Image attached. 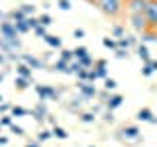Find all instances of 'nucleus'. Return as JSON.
<instances>
[{"label": "nucleus", "instance_id": "42", "mask_svg": "<svg viewBox=\"0 0 157 147\" xmlns=\"http://www.w3.org/2000/svg\"><path fill=\"white\" fill-rule=\"evenodd\" d=\"M96 67H98V69H106V61H102V59H100V61L96 63Z\"/></svg>", "mask_w": 157, "mask_h": 147}, {"label": "nucleus", "instance_id": "45", "mask_svg": "<svg viewBox=\"0 0 157 147\" xmlns=\"http://www.w3.org/2000/svg\"><path fill=\"white\" fill-rule=\"evenodd\" d=\"M8 143V139H6V137H0V145H6Z\"/></svg>", "mask_w": 157, "mask_h": 147}, {"label": "nucleus", "instance_id": "47", "mask_svg": "<svg viewBox=\"0 0 157 147\" xmlns=\"http://www.w3.org/2000/svg\"><path fill=\"white\" fill-rule=\"evenodd\" d=\"M0 18H4V14H2V12H0Z\"/></svg>", "mask_w": 157, "mask_h": 147}, {"label": "nucleus", "instance_id": "12", "mask_svg": "<svg viewBox=\"0 0 157 147\" xmlns=\"http://www.w3.org/2000/svg\"><path fill=\"white\" fill-rule=\"evenodd\" d=\"M122 100H124V98H122L120 94L110 96V100H108V108H110V110H114V108H118V106L122 104Z\"/></svg>", "mask_w": 157, "mask_h": 147}, {"label": "nucleus", "instance_id": "37", "mask_svg": "<svg viewBox=\"0 0 157 147\" xmlns=\"http://www.w3.org/2000/svg\"><path fill=\"white\" fill-rule=\"evenodd\" d=\"M49 137H51V131H41V134H39V139H49Z\"/></svg>", "mask_w": 157, "mask_h": 147}, {"label": "nucleus", "instance_id": "13", "mask_svg": "<svg viewBox=\"0 0 157 147\" xmlns=\"http://www.w3.org/2000/svg\"><path fill=\"white\" fill-rule=\"evenodd\" d=\"M137 55H140V59H144V63H149V61H151L149 51H147L145 45H140V47H137Z\"/></svg>", "mask_w": 157, "mask_h": 147}, {"label": "nucleus", "instance_id": "21", "mask_svg": "<svg viewBox=\"0 0 157 147\" xmlns=\"http://www.w3.org/2000/svg\"><path fill=\"white\" fill-rule=\"evenodd\" d=\"M16 86L20 88V90L28 88V86H29V85H28V78H24V77H18V78H16Z\"/></svg>", "mask_w": 157, "mask_h": 147}, {"label": "nucleus", "instance_id": "26", "mask_svg": "<svg viewBox=\"0 0 157 147\" xmlns=\"http://www.w3.org/2000/svg\"><path fill=\"white\" fill-rule=\"evenodd\" d=\"M51 22H53V20H51V16H49V14H45V16H41V18H39V26H43V28L49 26Z\"/></svg>", "mask_w": 157, "mask_h": 147}, {"label": "nucleus", "instance_id": "1", "mask_svg": "<svg viewBox=\"0 0 157 147\" xmlns=\"http://www.w3.org/2000/svg\"><path fill=\"white\" fill-rule=\"evenodd\" d=\"M96 6L100 12H104L106 16H118V14L124 10V2L122 0H94Z\"/></svg>", "mask_w": 157, "mask_h": 147}, {"label": "nucleus", "instance_id": "9", "mask_svg": "<svg viewBox=\"0 0 157 147\" xmlns=\"http://www.w3.org/2000/svg\"><path fill=\"white\" fill-rule=\"evenodd\" d=\"M137 120L140 122H151V124H153V114H151V110L149 108H141L140 112H137Z\"/></svg>", "mask_w": 157, "mask_h": 147}, {"label": "nucleus", "instance_id": "18", "mask_svg": "<svg viewBox=\"0 0 157 147\" xmlns=\"http://www.w3.org/2000/svg\"><path fill=\"white\" fill-rule=\"evenodd\" d=\"M73 55H75L77 59H82V57L88 55V49H86V47H77L75 51H73Z\"/></svg>", "mask_w": 157, "mask_h": 147}, {"label": "nucleus", "instance_id": "43", "mask_svg": "<svg viewBox=\"0 0 157 147\" xmlns=\"http://www.w3.org/2000/svg\"><path fill=\"white\" fill-rule=\"evenodd\" d=\"M10 110V104H0V112H6Z\"/></svg>", "mask_w": 157, "mask_h": 147}, {"label": "nucleus", "instance_id": "33", "mask_svg": "<svg viewBox=\"0 0 157 147\" xmlns=\"http://www.w3.org/2000/svg\"><path fill=\"white\" fill-rule=\"evenodd\" d=\"M112 33H114L116 37H124V29H122L120 26H116L114 29H112Z\"/></svg>", "mask_w": 157, "mask_h": 147}, {"label": "nucleus", "instance_id": "29", "mask_svg": "<svg viewBox=\"0 0 157 147\" xmlns=\"http://www.w3.org/2000/svg\"><path fill=\"white\" fill-rule=\"evenodd\" d=\"M53 135H57V137H61V139H65V137H67V131L63 130V127H55V130H53Z\"/></svg>", "mask_w": 157, "mask_h": 147}, {"label": "nucleus", "instance_id": "35", "mask_svg": "<svg viewBox=\"0 0 157 147\" xmlns=\"http://www.w3.org/2000/svg\"><path fill=\"white\" fill-rule=\"evenodd\" d=\"M0 126H12V118H10V116H4L2 120H0Z\"/></svg>", "mask_w": 157, "mask_h": 147}, {"label": "nucleus", "instance_id": "34", "mask_svg": "<svg viewBox=\"0 0 157 147\" xmlns=\"http://www.w3.org/2000/svg\"><path fill=\"white\" fill-rule=\"evenodd\" d=\"M81 120H82V122H86V124H88V122H94V114H82V116H81Z\"/></svg>", "mask_w": 157, "mask_h": 147}, {"label": "nucleus", "instance_id": "46", "mask_svg": "<svg viewBox=\"0 0 157 147\" xmlns=\"http://www.w3.org/2000/svg\"><path fill=\"white\" fill-rule=\"evenodd\" d=\"M26 147H37V143H28Z\"/></svg>", "mask_w": 157, "mask_h": 147}, {"label": "nucleus", "instance_id": "28", "mask_svg": "<svg viewBox=\"0 0 157 147\" xmlns=\"http://www.w3.org/2000/svg\"><path fill=\"white\" fill-rule=\"evenodd\" d=\"M78 63H81V65H82V69H88V67H90L92 65V59L90 57H82V59H78Z\"/></svg>", "mask_w": 157, "mask_h": 147}, {"label": "nucleus", "instance_id": "48", "mask_svg": "<svg viewBox=\"0 0 157 147\" xmlns=\"http://www.w3.org/2000/svg\"><path fill=\"white\" fill-rule=\"evenodd\" d=\"M0 102H2V94H0Z\"/></svg>", "mask_w": 157, "mask_h": 147}, {"label": "nucleus", "instance_id": "6", "mask_svg": "<svg viewBox=\"0 0 157 147\" xmlns=\"http://www.w3.org/2000/svg\"><path fill=\"white\" fill-rule=\"evenodd\" d=\"M36 90H37V94H39L41 100H47V98H49V100H57V90L51 88V86H43L41 85V86H37Z\"/></svg>", "mask_w": 157, "mask_h": 147}, {"label": "nucleus", "instance_id": "4", "mask_svg": "<svg viewBox=\"0 0 157 147\" xmlns=\"http://www.w3.org/2000/svg\"><path fill=\"white\" fill-rule=\"evenodd\" d=\"M145 6H147V0H126V8L130 12V16L132 14H144Z\"/></svg>", "mask_w": 157, "mask_h": 147}, {"label": "nucleus", "instance_id": "24", "mask_svg": "<svg viewBox=\"0 0 157 147\" xmlns=\"http://www.w3.org/2000/svg\"><path fill=\"white\" fill-rule=\"evenodd\" d=\"M102 43H104V47H110V49H116L118 47V43L114 41V39H110V37H104V39H102Z\"/></svg>", "mask_w": 157, "mask_h": 147}, {"label": "nucleus", "instance_id": "30", "mask_svg": "<svg viewBox=\"0 0 157 147\" xmlns=\"http://www.w3.org/2000/svg\"><path fill=\"white\" fill-rule=\"evenodd\" d=\"M77 77L81 78L82 82H86V81H88V69H82V71H78V73H77Z\"/></svg>", "mask_w": 157, "mask_h": 147}, {"label": "nucleus", "instance_id": "20", "mask_svg": "<svg viewBox=\"0 0 157 147\" xmlns=\"http://www.w3.org/2000/svg\"><path fill=\"white\" fill-rule=\"evenodd\" d=\"M14 26H16V32L18 33H26L28 29H29V26H28L26 22H18V24H14Z\"/></svg>", "mask_w": 157, "mask_h": 147}, {"label": "nucleus", "instance_id": "32", "mask_svg": "<svg viewBox=\"0 0 157 147\" xmlns=\"http://www.w3.org/2000/svg\"><path fill=\"white\" fill-rule=\"evenodd\" d=\"M59 8L61 10H71V2H69V0H59Z\"/></svg>", "mask_w": 157, "mask_h": 147}, {"label": "nucleus", "instance_id": "2", "mask_svg": "<svg viewBox=\"0 0 157 147\" xmlns=\"http://www.w3.org/2000/svg\"><path fill=\"white\" fill-rule=\"evenodd\" d=\"M144 16L147 20V28L153 29V32H157V0H147Z\"/></svg>", "mask_w": 157, "mask_h": 147}, {"label": "nucleus", "instance_id": "5", "mask_svg": "<svg viewBox=\"0 0 157 147\" xmlns=\"http://www.w3.org/2000/svg\"><path fill=\"white\" fill-rule=\"evenodd\" d=\"M0 33H2V39H18V32L14 22H2L0 24Z\"/></svg>", "mask_w": 157, "mask_h": 147}, {"label": "nucleus", "instance_id": "49", "mask_svg": "<svg viewBox=\"0 0 157 147\" xmlns=\"http://www.w3.org/2000/svg\"><path fill=\"white\" fill-rule=\"evenodd\" d=\"M0 82H2V75H0Z\"/></svg>", "mask_w": 157, "mask_h": 147}, {"label": "nucleus", "instance_id": "10", "mask_svg": "<svg viewBox=\"0 0 157 147\" xmlns=\"http://www.w3.org/2000/svg\"><path fill=\"white\" fill-rule=\"evenodd\" d=\"M78 88H81V92L85 96H96V88L92 85H88V82H82V85H78Z\"/></svg>", "mask_w": 157, "mask_h": 147}, {"label": "nucleus", "instance_id": "11", "mask_svg": "<svg viewBox=\"0 0 157 147\" xmlns=\"http://www.w3.org/2000/svg\"><path fill=\"white\" fill-rule=\"evenodd\" d=\"M43 41H45L49 47H61V39H59L57 36H49V33H45Z\"/></svg>", "mask_w": 157, "mask_h": 147}, {"label": "nucleus", "instance_id": "8", "mask_svg": "<svg viewBox=\"0 0 157 147\" xmlns=\"http://www.w3.org/2000/svg\"><path fill=\"white\" fill-rule=\"evenodd\" d=\"M122 135L128 137V139H137V137H140V130H137L136 126H128V127L122 130Z\"/></svg>", "mask_w": 157, "mask_h": 147}, {"label": "nucleus", "instance_id": "14", "mask_svg": "<svg viewBox=\"0 0 157 147\" xmlns=\"http://www.w3.org/2000/svg\"><path fill=\"white\" fill-rule=\"evenodd\" d=\"M10 18L14 20V24H18V22H26V18H28V16L22 12V10H14V12L10 14Z\"/></svg>", "mask_w": 157, "mask_h": 147}, {"label": "nucleus", "instance_id": "15", "mask_svg": "<svg viewBox=\"0 0 157 147\" xmlns=\"http://www.w3.org/2000/svg\"><path fill=\"white\" fill-rule=\"evenodd\" d=\"M141 39H144V41H157V32H153V29H147V32H144L141 33Z\"/></svg>", "mask_w": 157, "mask_h": 147}, {"label": "nucleus", "instance_id": "7", "mask_svg": "<svg viewBox=\"0 0 157 147\" xmlns=\"http://www.w3.org/2000/svg\"><path fill=\"white\" fill-rule=\"evenodd\" d=\"M22 59L26 61V65L29 69H43V63L39 61V59H36L33 55H22Z\"/></svg>", "mask_w": 157, "mask_h": 147}, {"label": "nucleus", "instance_id": "40", "mask_svg": "<svg viewBox=\"0 0 157 147\" xmlns=\"http://www.w3.org/2000/svg\"><path fill=\"white\" fill-rule=\"evenodd\" d=\"M12 131H14L16 135H22V134H24V130H22L20 126H12Z\"/></svg>", "mask_w": 157, "mask_h": 147}, {"label": "nucleus", "instance_id": "22", "mask_svg": "<svg viewBox=\"0 0 157 147\" xmlns=\"http://www.w3.org/2000/svg\"><path fill=\"white\" fill-rule=\"evenodd\" d=\"M71 59H73V51H69V49H63V51H61V61L69 63Z\"/></svg>", "mask_w": 157, "mask_h": 147}, {"label": "nucleus", "instance_id": "44", "mask_svg": "<svg viewBox=\"0 0 157 147\" xmlns=\"http://www.w3.org/2000/svg\"><path fill=\"white\" fill-rule=\"evenodd\" d=\"M149 65H151V69H153V71H157V61H149Z\"/></svg>", "mask_w": 157, "mask_h": 147}, {"label": "nucleus", "instance_id": "17", "mask_svg": "<svg viewBox=\"0 0 157 147\" xmlns=\"http://www.w3.org/2000/svg\"><path fill=\"white\" fill-rule=\"evenodd\" d=\"M55 69H57V71H61V73H71V69H69V63L61 61V59L55 63Z\"/></svg>", "mask_w": 157, "mask_h": 147}, {"label": "nucleus", "instance_id": "16", "mask_svg": "<svg viewBox=\"0 0 157 147\" xmlns=\"http://www.w3.org/2000/svg\"><path fill=\"white\" fill-rule=\"evenodd\" d=\"M18 75L24 77V78H32V69H29L28 65H20L18 67Z\"/></svg>", "mask_w": 157, "mask_h": 147}, {"label": "nucleus", "instance_id": "23", "mask_svg": "<svg viewBox=\"0 0 157 147\" xmlns=\"http://www.w3.org/2000/svg\"><path fill=\"white\" fill-rule=\"evenodd\" d=\"M12 114H14V116H26L28 110H26V108H22V106H14V108H12Z\"/></svg>", "mask_w": 157, "mask_h": 147}, {"label": "nucleus", "instance_id": "50", "mask_svg": "<svg viewBox=\"0 0 157 147\" xmlns=\"http://www.w3.org/2000/svg\"><path fill=\"white\" fill-rule=\"evenodd\" d=\"M0 127H2V126H0Z\"/></svg>", "mask_w": 157, "mask_h": 147}, {"label": "nucleus", "instance_id": "39", "mask_svg": "<svg viewBox=\"0 0 157 147\" xmlns=\"http://www.w3.org/2000/svg\"><path fill=\"white\" fill-rule=\"evenodd\" d=\"M96 77L106 78V69H96Z\"/></svg>", "mask_w": 157, "mask_h": 147}, {"label": "nucleus", "instance_id": "3", "mask_svg": "<svg viewBox=\"0 0 157 147\" xmlns=\"http://www.w3.org/2000/svg\"><path fill=\"white\" fill-rule=\"evenodd\" d=\"M130 22H132V28H134L137 33H144V32L149 29V28H147V20H145L144 14H132Z\"/></svg>", "mask_w": 157, "mask_h": 147}, {"label": "nucleus", "instance_id": "41", "mask_svg": "<svg viewBox=\"0 0 157 147\" xmlns=\"http://www.w3.org/2000/svg\"><path fill=\"white\" fill-rule=\"evenodd\" d=\"M75 37H77V39L85 37V29H75Z\"/></svg>", "mask_w": 157, "mask_h": 147}, {"label": "nucleus", "instance_id": "25", "mask_svg": "<svg viewBox=\"0 0 157 147\" xmlns=\"http://www.w3.org/2000/svg\"><path fill=\"white\" fill-rule=\"evenodd\" d=\"M26 24H28V26H29V28H32V29H36V28L39 26V20L32 16V18H26Z\"/></svg>", "mask_w": 157, "mask_h": 147}, {"label": "nucleus", "instance_id": "38", "mask_svg": "<svg viewBox=\"0 0 157 147\" xmlns=\"http://www.w3.org/2000/svg\"><path fill=\"white\" fill-rule=\"evenodd\" d=\"M116 55L120 57V59H124V57H128V51H126V49H118V51H116Z\"/></svg>", "mask_w": 157, "mask_h": 147}, {"label": "nucleus", "instance_id": "27", "mask_svg": "<svg viewBox=\"0 0 157 147\" xmlns=\"http://www.w3.org/2000/svg\"><path fill=\"white\" fill-rule=\"evenodd\" d=\"M104 86H106V90H114V88L118 86V82L114 81V78H106V82H104Z\"/></svg>", "mask_w": 157, "mask_h": 147}, {"label": "nucleus", "instance_id": "31", "mask_svg": "<svg viewBox=\"0 0 157 147\" xmlns=\"http://www.w3.org/2000/svg\"><path fill=\"white\" fill-rule=\"evenodd\" d=\"M141 73H144V77H149V75H153V69H151L149 63H145L144 69H141Z\"/></svg>", "mask_w": 157, "mask_h": 147}, {"label": "nucleus", "instance_id": "19", "mask_svg": "<svg viewBox=\"0 0 157 147\" xmlns=\"http://www.w3.org/2000/svg\"><path fill=\"white\" fill-rule=\"evenodd\" d=\"M20 10H22V12H24V14H26V16L29 18V14L33 16V12H36V6H32V4H24V6L20 8Z\"/></svg>", "mask_w": 157, "mask_h": 147}, {"label": "nucleus", "instance_id": "36", "mask_svg": "<svg viewBox=\"0 0 157 147\" xmlns=\"http://www.w3.org/2000/svg\"><path fill=\"white\" fill-rule=\"evenodd\" d=\"M36 33H37L39 37H45L47 32H45V28H43V26H37V28H36Z\"/></svg>", "mask_w": 157, "mask_h": 147}]
</instances>
